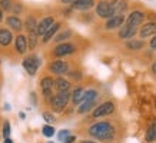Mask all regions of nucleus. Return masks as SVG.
<instances>
[{"mask_svg": "<svg viewBox=\"0 0 156 143\" xmlns=\"http://www.w3.org/2000/svg\"><path fill=\"white\" fill-rule=\"evenodd\" d=\"M89 133L99 140H112L115 136V130L112 124L108 122H99L89 129Z\"/></svg>", "mask_w": 156, "mask_h": 143, "instance_id": "nucleus-1", "label": "nucleus"}, {"mask_svg": "<svg viewBox=\"0 0 156 143\" xmlns=\"http://www.w3.org/2000/svg\"><path fill=\"white\" fill-rule=\"evenodd\" d=\"M70 99L69 92H57V95L52 97V107L55 112H62L67 106V102Z\"/></svg>", "mask_w": 156, "mask_h": 143, "instance_id": "nucleus-2", "label": "nucleus"}, {"mask_svg": "<svg viewBox=\"0 0 156 143\" xmlns=\"http://www.w3.org/2000/svg\"><path fill=\"white\" fill-rule=\"evenodd\" d=\"M96 14L102 17V19H109V17H112L113 16V6L112 3H109V2H99L98 6H96Z\"/></svg>", "mask_w": 156, "mask_h": 143, "instance_id": "nucleus-3", "label": "nucleus"}, {"mask_svg": "<svg viewBox=\"0 0 156 143\" xmlns=\"http://www.w3.org/2000/svg\"><path fill=\"white\" fill-rule=\"evenodd\" d=\"M39 66H40V60H39L37 56H29V57H26V59L23 60L24 70L27 72L30 76L36 75V72H37Z\"/></svg>", "mask_w": 156, "mask_h": 143, "instance_id": "nucleus-4", "label": "nucleus"}, {"mask_svg": "<svg viewBox=\"0 0 156 143\" xmlns=\"http://www.w3.org/2000/svg\"><path fill=\"white\" fill-rule=\"evenodd\" d=\"M143 19H145V13L139 12V10H135L128 16L126 24L130 26V27H137V26H140L143 23Z\"/></svg>", "mask_w": 156, "mask_h": 143, "instance_id": "nucleus-5", "label": "nucleus"}, {"mask_svg": "<svg viewBox=\"0 0 156 143\" xmlns=\"http://www.w3.org/2000/svg\"><path fill=\"white\" fill-rule=\"evenodd\" d=\"M113 110H115L113 103H112V102H106V103H103V105H100L96 107L95 112H93V117H100V116L110 114V113H113Z\"/></svg>", "mask_w": 156, "mask_h": 143, "instance_id": "nucleus-6", "label": "nucleus"}, {"mask_svg": "<svg viewBox=\"0 0 156 143\" xmlns=\"http://www.w3.org/2000/svg\"><path fill=\"white\" fill-rule=\"evenodd\" d=\"M76 52L75 44H70V43H62L59 44L56 49H55V56L56 57H62V56H66V54H72V53Z\"/></svg>", "mask_w": 156, "mask_h": 143, "instance_id": "nucleus-7", "label": "nucleus"}, {"mask_svg": "<svg viewBox=\"0 0 156 143\" xmlns=\"http://www.w3.org/2000/svg\"><path fill=\"white\" fill-rule=\"evenodd\" d=\"M50 72L55 73V75H65L69 72V65L63 60H55V62L50 65Z\"/></svg>", "mask_w": 156, "mask_h": 143, "instance_id": "nucleus-8", "label": "nucleus"}, {"mask_svg": "<svg viewBox=\"0 0 156 143\" xmlns=\"http://www.w3.org/2000/svg\"><path fill=\"white\" fill-rule=\"evenodd\" d=\"M95 6V2L93 0H73L72 3V9H76V10H89Z\"/></svg>", "mask_w": 156, "mask_h": 143, "instance_id": "nucleus-9", "label": "nucleus"}, {"mask_svg": "<svg viewBox=\"0 0 156 143\" xmlns=\"http://www.w3.org/2000/svg\"><path fill=\"white\" fill-rule=\"evenodd\" d=\"M55 23V20H53V17H44V19L40 22V23H37V29H36V34L37 36H43V34L48 32V29L52 26V24Z\"/></svg>", "mask_w": 156, "mask_h": 143, "instance_id": "nucleus-10", "label": "nucleus"}, {"mask_svg": "<svg viewBox=\"0 0 156 143\" xmlns=\"http://www.w3.org/2000/svg\"><path fill=\"white\" fill-rule=\"evenodd\" d=\"M40 85H42V90H43L44 97H50L52 96V89H53V86H55V80H53L52 77H43Z\"/></svg>", "mask_w": 156, "mask_h": 143, "instance_id": "nucleus-11", "label": "nucleus"}, {"mask_svg": "<svg viewBox=\"0 0 156 143\" xmlns=\"http://www.w3.org/2000/svg\"><path fill=\"white\" fill-rule=\"evenodd\" d=\"M14 47H16V52L23 54L26 50H27V39L23 34H19L16 40H14Z\"/></svg>", "mask_w": 156, "mask_h": 143, "instance_id": "nucleus-12", "label": "nucleus"}, {"mask_svg": "<svg viewBox=\"0 0 156 143\" xmlns=\"http://www.w3.org/2000/svg\"><path fill=\"white\" fill-rule=\"evenodd\" d=\"M123 22H125L123 16H112V17H109L108 19V22H106V24H105V27L108 29V30L118 29L123 24Z\"/></svg>", "mask_w": 156, "mask_h": 143, "instance_id": "nucleus-13", "label": "nucleus"}, {"mask_svg": "<svg viewBox=\"0 0 156 143\" xmlns=\"http://www.w3.org/2000/svg\"><path fill=\"white\" fill-rule=\"evenodd\" d=\"M155 34H156V23H153V22L143 24L142 29H140V36H142L143 39L151 37V36H155Z\"/></svg>", "mask_w": 156, "mask_h": 143, "instance_id": "nucleus-14", "label": "nucleus"}, {"mask_svg": "<svg viewBox=\"0 0 156 143\" xmlns=\"http://www.w3.org/2000/svg\"><path fill=\"white\" fill-rule=\"evenodd\" d=\"M136 34V27H130V26H122L119 30V37L120 39H130Z\"/></svg>", "mask_w": 156, "mask_h": 143, "instance_id": "nucleus-15", "label": "nucleus"}, {"mask_svg": "<svg viewBox=\"0 0 156 143\" xmlns=\"http://www.w3.org/2000/svg\"><path fill=\"white\" fill-rule=\"evenodd\" d=\"M59 29H60V23H56V22H55V23H53L52 26L48 29V32L43 34V42L48 43L49 40H50V39H52L55 34H56V32L59 30Z\"/></svg>", "mask_w": 156, "mask_h": 143, "instance_id": "nucleus-16", "label": "nucleus"}, {"mask_svg": "<svg viewBox=\"0 0 156 143\" xmlns=\"http://www.w3.org/2000/svg\"><path fill=\"white\" fill-rule=\"evenodd\" d=\"M12 39H13V36L10 33V30H7V29H2L0 30V44L2 46H9Z\"/></svg>", "mask_w": 156, "mask_h": 143, "instance_id": "nucleus-17", "label": "nucleus"}, {"mask_svg": "<svg viewBox=\"0 0 156 143\" xmlns=\"http://www.w3.org/2000/svg\"><path fill=\"white\" fill-rule=\"evenodd\" d=\"M7 24H9L13 30H16V32H19V30L23 29V23H22V20H20L17 16H10V17H7Z\"/></svg>", "mask_w": 156, "mask_h": 143, "instance_id": "nucleus-18", "label": "nucleus"}, {"mask_svg": "<svg viewBox=\"0 0 156 143\" xmlns=\"http://www.w3.org/2000/svg\"><path fill=\"white\" fill-rule=\"evenodd\" d=\"M55 86H56L57 92H67L69 90V87H70V83L66 80V79H63V77H59L55 80Z\"/></svg>", "mask_w": 156, "mask_h": 143, "instance_id": "nucleus-19", "label": "nucleus"}, {"mask_svg": "<svg viewBox=\"0 0 156 143\" xmlns=\"http://www.w3.org/2000/svg\"><path fill=\"white\" fill-rule=\"evenodd\" d=\"M24 26H26V30L29 33H36V29H37V22L33 16H29L26 22H24Z\"/></svg>", "mask_w": 156, "mask_h": 143, "instance_id": "nucleus-20", "label": "nucleus"}, {"mask_svg": "<svg viewBox=\"0 0 156 143\" xmlns=\"http://www.w3.org/2000/svg\"><path fill=\"white\" fill-rule=\"evenodd\" d=\"M112 6H113V16H122L123 13H125V10H126V7H128V5H126V2H118V3H112Z\"/></svg>", "mask_w": 156, "mask_h": 143, "instance_id": "nucleus-21", "label": "nucleus"}, {"mask_svg": "<svg viewBox=\"0 0 156 143\" xmlns=\"http://www.w3.org/2000/svg\"><path fill=\"white\" fill-rule=\"evenodd\" d=\"M83 96H85V90H83L82 87H77V89H75L73 95H72V100H73V103H75V105L80 103L82 99H83Z\"/></svg>", "mask_w": 156, "mask_h": 143, "instance_id": "nucleus-22", "label": "nucleus"}, {"mask_svg": "<svg viewBox=\"0 0 156 143\" xmlns=\"http://www.w3.org/2000/svg\"><path fill=\"white\" fill-rule=\"evenodd\" d=\"M27 39V47L30 50H33L36 47V44H37V34L36 33H29V37Z\"/></svg>", "mask_w": 156, "mask_h": 143, "instance_id": "nucleus-23", "label": "nucleus"}, {"mask_svg": "<svg viewBox=\"0 0 156 143\" xmlns=\"http://www.w3.org/2000/svg\"><path fill=\"white\" fill-rule=\"evenodd\" d=\"M96 97H98V92L96 90H87V92H85V96H83L82 102H95Z\"/></svg>", "mask_w": 156, "mask_h": 143, "instance_id": "nucleus-24", "label": "nucleus"}, {"mask_svg": "<svg viewBox=\"0 0 156 143\" xmlns=\"http://www.w3.org/2000/svg\"><path fill=\"white\" fill-rule=\"evenodd\" d=\"M82 105L79 106V109H77V112L79 113H86L87 110H90L93 106H95V102H80Z\"/></svg>", "mask_w": 156, "mask_h": 143, "instance_id": "nucleus-25", "label": "nucleus"}, {"mask_svg": "<svg viewBox=\"0 0 156 143\" xmlns=\"http://www.w3.org/2000/svg\"><path fill=\"white\" fill-rule=\"evenodd\" d=\"M126 46H128L129 49H132V50H139V49L143 47V42L142 40H129V42L126 43Z\"/></svg>", "mask_w": 156, "mask_h": 143, "instance_id": "nucleus-26", "label": "nucleus"}, {"mask_svg": "<svg viewBox=\"0 0 156 143\" xmlns=\"http://www.w3.org/2000/svg\"><path fill=\"white\" fill-rule=\"evenodd\" d=\"M155 139H156V124H152L151 127L147 129L146 140H147V142H153Z\"/></svg>", "mask_w": 156, "mask_h": 143, "instance_id": "nucleus-27", "label": "nucleus"}, {"mask_svg": "<svg viewBox=\"0 0 156 143\" xmlns=\"http://www.w3.org/2000/svg\"><path fill=\"white\" fill-rule=\"evenodd\" d=\"M70 36H72V32H70V30H65V32H62V33L57 34L56 37H55V40L59 43V42H63V40H67V39L70 37Z\"/></svg>", "mask_w": 156, "mask_h": 143, "instance_id": "nucleus-28", "label": "nucleus"}, {"mask_svg": "<svg viewBox=\"0 0 156 143\" xmlns=\"http://www.w3.org/2000/svg\"><path fill=\"white\" fill-rule=\"evenodd\" d=\"M43 134L46 136V138H52L53 134H55V129L50 126V124H46V126H43Z\"/></svg>", "mask_w": 156, "mask_h": 143, "instance_id": "nucleus-29", "label": "nucleus"}, {"mask_svg": "<svg viewBox=\"0 0 156 143\" xmlns=\"http://www.w3.org/2000/svg\"><path fill=\"white\" fill-rule=\"evenodd\" d=\"M12 0H0V9L2 10H10L12 9Z\"/></svg>", "mask_w": 156, "mask_h": 143, "instance_id": "nucleus-30", "label": "nucleus"}, {"mask_svg": "<svg viewBox=\"0 0 156 143\" xmlns=\"http://www.w3.org/2000/svg\"><path fill=\"white\" fill-rule=\"evenodd\" d=\"M9 134H10V123L9 122H5V124H3V136L7 139Z\"/></svg>", "mask_w": 156, "mask_h": 143, "instance_id": "nucleus-31", "label": "nucleus"}, {"mask_svg": "<svg viewBox=\"0 0 156 143\" xmlns=\"http://www.w3.org/2000/svg\"><path fill=\"white\" fill-rule=\"evenodd\" d=\"M12 12H13V14H19L20 12H22V6H20V3H14V5H12Z\"/></svg>", "mask_w": 156, "mask_h": 143, "instance_id": "nucleus-32", "label": "nucleus"}, {"mask_svg": "<svg viewBox=\"0 0 156 143\" xmlns=\"http://www.w3.org/2000/svg\"><path fill=\"white\" fill-rule=\"evenodd\" d=\"M69 136V130H62V132H59V134H57V138H59V140H65V139Z\"/></svg>", "mask_w": 156, "mask_h": 143, "instance_id": "nucleus-33", "label": "nucleus"}, {"mask_svg": "<svg viewBox=\"0 0 156 143\" xmlns=\"http://www.w3.org/2000/svg\"><path fill=\"white\" fill-rule=\"evenodd\" d=\"M43 117H44V120H46V122H53V116L50 113H43Z\"/></svg>", "mask_w": 156, "mask_h": 143, "instance_id": "nucleus-34", "label": "nucleus"}, {"mask_svg": "<svg viewBox=\"0 0 156 143\" xmlns=\"http://www.w3.org/2000/svg\"><path fill=\"white\" fill-rule=\"evenodd\" d=\"M75 140H76L75 136H67V138L65 139V140H63V143H73Z\"/></svg>", "mask_w": 156, "mask_h": 143, "instance_id": "nucleus-35", "label": "nucleus"}, {"mask_svg": "<svg viewBox=\"0 0 156 143\" xmlns=\"http://www.w3.org/2000/svg\"><path fill=\"white\" fill-rule=\"evenodd\" d=\"M151 47L152 49H156V34H155V37L151 40Z\"/></svg>", "mask_w": 156, "mask_h": 143, "instance_id": "nucleus-36", "label": "nucleus"}, {"mask_svg": "<svg viewBox=\"0 0 156 143\" xmlns=\"http://www.w3.org/2000/svg\"><path fill=\"white\" fill-rule=\"evenodd\" d=\"M2 20H3V10L0 9V23H2Z\"/></svg>", "mask_w": 156, "mask_h": 143, "instance_id": "nucleus-37", "label": "nucleus"}, {"mask_svg": "<svg viewBox=\"0 0 156 143\" xmlns=\"http://www.w3.org/2000/svg\"><path fill=\"white\" fill-rule=\"evenodd\" d=\"M5 143H13V140H12V139H10V138H7V139H6V140H5Z\"/></svg>", "mask_w": 156, "mask_h": 143, "instance_id": "nucleus-38", "label": "nucleus"}, {"mask_svg": "<svg viewBox=\"0 0 156 143\" xmlns=\"http://www.w3.org/2000/svg\"><path fill=\"white\" fill-rule=\"evenodd\" d=\"M62 2H63V3H70V5L73 3V0H62Z\"/></svg>", "mask_w": 156, "mask_h": 143, "instance_id": "nucleus-39", "label": "nucleus"}, {"mask_svg": "<svg viewBox=\"0 0 156 143\" xmlns=\"http://www.w3.org/2000/svg\"><path fill=\"white\" fill-rule=\"evenodd\" d=\"M152 70L155 72V75H156V63H153V66H152Z\"/></svg>", "mask_w": 156, "mask_h": 143, "instance_id": "nucleus-40", "label": "nucleus"}, {"mask_svg": "<svg viewBox=\"0 0 156 143\" xmlns=\"http://www.w3.org/2000/svg\"><path fill=\"white\" fill-rule=\"evenodd\" d=\"M82 143H95V142H82Z\"/></svg>", "mask_w": 156, "mask_h": 143, "instance_id": "nucleus-41", "label": "nucleus"}, {"mask_svg": "<svg viewBox=\"0 0 156 143\" xmlns=\"http://www.w3.org/2000/svg\"><path fill=\"white\" fill-rule=\"evenodd\" d=\"M50 143H52V142H50Z\"/></svg>", "mask_w": 156, "mask_h": 143, "instance_id": "nucleus-42", "label": "nucleus"}]
</instances>
